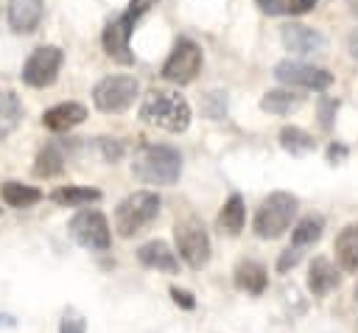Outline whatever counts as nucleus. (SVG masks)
Wrapping results in <instances>:
<instances>
[{"instance_id": "obj_6", "label": "nucleus", "mask_w": 358, "mask_h": 333, "mask_svg": "<svg viewBox=\"0 0 358 333\" xmlns=\"http://www.w3.org/2000/svg\"><path fill=\"white\" fill-rule=\"evenodd\" d=\"M137 95H140L137 78L134 76H123V73L106 76V78H101L92 87V104L103 115H120V112H126L134 104Z\"/></svg>"}, {"instance_id": "obj_32", "label": "nucleus", "mask_w": 358, "mask_h": 333, "mask_svg": "<svg viewBox=\"0 0 358 333\" xmlns=\"http://www.w3.org/2000/svg\"><path fill=\"white\" fill-rule=\"evenodd\" d=\"M171 297H173V302H176L179 308H185V311H193V308H196V297H193L187 288L171 285Z\"/></svg>"}, {"instance_id": "obj_5", "label": "nucleus", "mask_w": 358, "mask_h": 333, "mask_svg": "<svg viewBox=\"0 0 358 333\" xmlns=\"http://www.w3.org/2000/svg\"><path fill=\"white\" fill-rule=\"evenodd\" d=\"M173 243H176V252L179 257L190 266V269H204L213 257V243H210V235L204 229V224L196 218V215H187L182 221H176L173 227Z\"/></svg>"}, {"instance_id": "obj_29", "label": "nucleus", "mask_w": 358, "mask_h": 333, "mask_svg": "<svg viewBox=\"0 0 358 333\" xmlns=\"http://www.w3.org/2000/svg\"><path fill=\"white\" fill-rule=\"evenodd\" d=\"M98 146H101V151H103V160H106V162H117V160L123 157V143H120V140H115V137H101V140H98Z\"/></svg>"}, {"instance_id": "obj_24", "label": "nucleus", "mask_w": 358, "mask_h": 333, "mask_svg": "<svg viewBox=\"0 0 358 333\" xmlns=\"http://www.w3.org/2000/svg\"><path fill=\"white\" fill-rule=\"evenodd\" d=\"M243 224H246V204H243V196H241V193H232V196L224 201L221 213H218V227H221L227 235H241Z\"/></svg>"}, {"instance_id": "obj_19", "label": "nucleus", "mask_w": 358, "mask_h": 333, "mask_svg": "<svg viewBox=\"0 0 358 333\" xmlns=\"http://www.w3.org/2000/svg\"><path fill=\"white\" fill-rule=\"evenodd\" d=\"M0 199H3V204H6V207L28 210V207H34V204H39V201H42V190H39V187H34V185H22V182L8 179V182H3V185H0Z\"/></svg>"}, {"instance_id": "obj_25", "label": "nucleus", "mask_w": 358, "mask_h": 333, "mask_svg": "<svg viewBox=\"0 0 358 333\" xmlns=\"http://www.w3.org/2000/svg\"><path fill=\"white\" fill-rule=\"evenodd\" d=\"M64 171V154H62V148L56 146V143H48L39 154H36V160H34V176H39V179H53V176H59Z\"/></svg>"}, {"instance_id": "obj_1", "label": "nucleus", "mask_w": 358, "mask_h": 333, "mask_svg": "<svg viewBox=\"0 0 358 333\" xmlns=\"http://www.w3.org/2000/svg\"><path fill=\"white\" fill-rule=\"evenodd\" d=\"M131 173L145 185H176L182 176V154L168 143H145L131 157Z\"/></svg>"}, {"instance_id": "obj_8", "label": "nucleus", "mask_w": 358, "mask_h": 333, "mask_svg": "<svg viewBox=\"0 0 358 333\" xmlns=\"http://www.w3.org/2000/svg\"><path fill=\"white\" fill-rule=\"evenodd\" d=\"M201 62H204L201 48H199L193 39L179 36V39L173 42V50L168 53V59H165L159 76H162L165 81L176 84V87H185V84H190V81L199 76Z\"/></svg>"}, {"instance_id": "obj_9", "label": "nucleus", "mask_w": 358, "mask_h": 333, "mask_svg": "<svg viewBox=\"0 0 358 333\" xmlns=\"http://www.w3.org/2000/svg\"><path fill=\"white\" fill-rule=\"evenodd\" d=\"M62 64H64L62 48H56V45H42V48H36V50L25 59L20 78H22V84H28V87L45 90V87H50V84L59 78Z\"/></svg>"}, {"instance_id": "obj_30", "label": "nucleus", "mask_w": 358, "mask_h": 333, "mask_svg": "<svg viewBox=\"0 0 358 333\" xmlns=\"http://www.w3.org/2000/svg\"><path fill=\"white\" fill-rule=\"evenodd\" d=\"M299 260H302V252H299V249L285 246V249L280 252V257H277V271H280V274H285V271H288V269H294Z\"/></svg>"}, {"instance_id": "obj_23", "label": "nucleus", "mask_w": 358, "mask_h": 333, "mask_svg": "<svg viewBox=\"0 0 358 333\" xmlns=\"http://www.w3.org/2000/svg\"><path fill=\"white\" fill-rule=\"evenodd\" d=\"M101 199L98 187H87V185H62L50 193V201H56L59 207H84Z\"/></svg>"}, {"instance_id": "obj_26", "label": "nucleus", "mask_w": 358, "mask_h": 333, "mask_svg": "<svg viewBox=\"0 0 358 333\" xmlns=\"http://www.w3.org/2000/svg\"><path fill=\"white\" fill-rule=\"evenodd\" d=\"M280 146H282L288 154L302 157V154H310V151L316 148V140H313L310 132H305V129H299V126H282V129H280Z\"/></svg>"}, {"instance_id": "obj_17", "label": "nucleus", "mask_w": 358, "mask_h": 333, "mask_svg": "<svg viewBox=\"0 0 358 333\" xmlns=\"http://www.w3.org/2000/svg\"><path fill=\"white\" fill-rule=\"evenodd\" d=\"M305 283H308V291H310L313 297H327L333 288H338L341 274H338V269H336L327 257H313Z\"/></svg>"}, {"instance_id": "obj_34", "label": "nucleus", "mask_w": 358, "mask_h": 333, "mask_svg": "<svg viewBox=\"0 0 358 333\" xmlns=\"http://www.w3.org/2000/svg\"><path fill=\"white\" fill-rule=\"evenodd\" d=\"M151 6H157V0H129V8L126 11H131L134 17H143Z\"/></svg>"}, {"instance_id": "obj_11", "label": "nucleus", "mask_w": 358, "mask_h": 333, "mask_svg": "<svg viewBox=\"0 0 358 333\" xmlns=\"http://www.w3.org/2000/svg\"><path fill=\"white\" fill-rule=\"evenodd\" d=\"M274 78L280 84H288V87H302V90H313V92H322L333 84V73L324 70V67H316V64H305V62H277L274 64Z\"/></svg>"}, {"instance_id": "obj_7", "label": "nucleus", "mask_w": 358, "mask_h": 333, "mask_svg": "<svg viewBox=\"0 0 358 333\" xmlns=\"http://www.w3.org/2000/svg\"><path fill=\"white\" fill-rule=\"evenodd\" d=\"M67 235L78 243V246H84V249H90V252H106L109 246H112V229H109V221H106V215L101 213V210H78L73 218H70V224H67Z\"/></svg>"}, {"instance_id": "obj_15", "label": "nucleus", "mask_w": 358, "mask_h": 333, "mask_svg": "<svg viewBox=\"0 0 358 333\" xmlns=\"http://www.w3.org/2000/svg\"><path fill=\"white\" fill-rule=\"evenodd\" d=\"M137 260H140L145 269H154V271H165V274H176V271H179V257H176V252H173L165 241H159V238L143 243V246L137 249Z\"/></svg>"}, {"instance_id": "obj_12", "label": "nucleus", "mask_w": 358, "mask_h": 333, "mask_svg": "<svg viewBox=\"0 0 358 333\" xmlns=\"http://www.w3.org/2000/svg\"><path fill=\"white\" fill-rule=\"evenodd\" d=\"M280 36H282L285 50H291V53H296V56H313V53H324V50H327V39H324L319 31H313V28H308V25H302V22H288V25H282Z\"/></svg>"}, {"instance_id": "obj_22", "label": "nucleus", "mask_w": 358, "mask_h": 333, "mask_svg": "<svg viewBox=\"0 0 358 333\" xmlns=\"http://www.w3.org/2000/svg\"><path fill=\"white\" fill-rule=\"evenodd\" d=\"M305 104V95L294 92V90H268L260 98V109L268 115H291Z\"/></svg>"}, {"instance_id": "obj_35", "label": "nucleus", "mask_w": 358, "mask_h": 333, "mask_svg": "<svg viewBox=\"0 0 358 333\" xmlns=\"http://www.w3.org/2000/svg\"><path fill=\"white\" fill-rule=\"evenodd\" d=\"M355 297H358V283H355Z\"/></svg>"}, {"instance_id": "obj_20", "label": "nucleus", "mask_w": 358, "mask_h": 333, "mask_svg": "<svg viewBox=\"0 0 358 333\" xmlns=\"http://www.w3.org/2000/svg\"><path fill=\"white\" fill-rule=\"evenodd\" d=\"M322 232H324V218L322 215H305V218H299L296 221V227L291 229V249H299L302 255H305V249H310L313 243H319V238H322Z\"/></svg>"}, {"instance_id": "obj_18", "label": "nucleus", "mask_w": 358, "mask_h": 333, "mask_svg": "<svg viewBox=\"0 0 358 333\" xmlns=\"http://www.w3.org/2000/svg\"><path fill=\"white\" fill-rule=\"evenodd\" d=\"M333 252H336L341 271H347V274L358 271V221L341 227V232L333 241Z\"/></svg>"}, {"instance_id": "obj_3", "label": "nucleus", "mask_w": 358, "mask_h": 333, "mask_svg": "<svg viewBox=\"0 0 358 333\" xmlns=\"http://www.w3.org/2000/svg\"><path fill=\"white\" fill-rule=\"evenodd\" d=\"M296 210H299V199L294 193H288V190L268 193L260 201L257 213H255V221H252L255 235L263 238V241H274V238L285 235V229L291 227Z\"/></svg>"}, {"instance_id": "obj_13", "label": "nucleus", "mask_w": 358, "mask_h": 333, "mask_svg": "<svg viewBox=\"0 0 358 333\" xmlns=\"http://www.w3.org/2000/svg\"><path fill=\"white\" fill-rule=\"evenodd\" d=\"M45 14V0H8L6 17H8V28L14 34H31L39 28Z\"/></svg>"}, {"instance_id": "obj_4", "label": "nucleus", "mask_w": 358, "mask_h": 333, "mask_svg": "<svg viewBox=\"0 0 358 333\" xmlns=\"http://www.w3.org/2000/svg\"><path fill=\"white\" fill-rule=\"evenodd\" d=\"M162 199L154 190H134L115 207V232L120 238H134L159 215Z\"/></svg>"}, {"instance_id": "obj_27", "label": "nucleus", "mask_w": 358, "mask_h": 333, "mask_svg": "<svg viewBox=\"0 0 358 333\" xmlns=\"http://www.w3.org/2000/svg\"><path fill=\"white\" fill-rule=\"evenodd\" d=\"M268 17H299L316 8V0H255Z\"/></svg>"}, {"instance_id": "obj_21", "label": "nucleus", "mask_w": 358, "mask_h": 333, "mask_svg": "<svg viewBox=\"0 0 358 333\" xmlns=\"http://www.w3.org/2000/svg\"><path fill=\"white\" fill-rule=\"evenodd\" d=\"M22 120V101L14 90H0V140L11 137Z\"/></svg>"}, {"instance_id": "obj_33", "label": "nucleus", "mask_w": 358, "mask_h": 333, "mask_svg": "<svg viewBox=\"0 0 358 333\" xmlns=\"http://www.w3.org/2000/svg\"><path fill=\"white\" fill-rule=\"evenodd\" d=\"M347 154H350V148H347L344 143H330V146H327V162H333V165L341 162Z\"/></svg>"}, {"instance_id": "obj_31", "label": "nucleus", "mask_w": 358, "mask_h": 333, "mask_svg": "<svg viewBox=\"0 0 358 333\" xmlns=\"http://www.w3.org/2000/svg\"><path fill=\"white\" fill-rule=\"evenodd\" d=\"M336 112H338V101H336V98H322V101H319V118H322V126H324V129L333 126Z\"/></svg>"}, {"instance_id": "obj_2", "label": "nucleus", "mask_w": 358, "mask_h": 333, "mask_svg": "<svg viewBox=\"0 0 358 333\" xmlns=\"http://www.w3.org/2000/svg\"><path fill=\"white\" fill-rule=\"evenodd\" d=\"M140 120L148 126L165 129L171 134H182V132H187V126L193 120V109L179 92L151 90L140 101Z\"/></svg>"}, {"instance_id": "obj_14", "label": "nucleus", "mask_w": 358, "mask_h": 333, "mask_svg": "<svg viewBox=\"0 0 358 333\" xmlns=\"http://www.w3.org/2000/svg\"><path fill=\"white\" fill-rule=\"evenodd\" d=\"M84 120H87V106L76 104V101H64V104H56L42 112V126L50 132H70V129L81 126Z\"/></svg>"}, {"instance_id": "obj_28", "label": "nucleus", "mask_w": 358, "mask_h": 333, "mask_svg": "<svg viewBox=\"0 0 358 333\" xmlns=\"http://www.w3.org/2000/svg\"><path fill=\"white\" fill-rule=\"evenodd\" d=\"M59 333H87V319H84L76 308H67V311L62 313Z\"/></svg>"}, {"instance_id": "obj_10", "label": "nucleus", "mask_w": 358, "mask_h": 333, "mask_svg": "<svg viewBox=\"0 0 358 333\" xmlns=\"http://www.w3.org/2000/svg\"><path fill=\"white\" fill-rule=\"evenodd\" d=\"M140 22V17H134L131 11H123L117 14L115 20L106 22L103 28V50L112 62L117 64H134V50H131V34H134V25Z\"/></svg>"}, {"instance_id": "obj_16", "label": "nucleus", "mask_w": 358, "mask_h": 333, "mask_svg": "<svg viewBox=\"0 0 358 333\" xmlns=\"http://www.w3.org/2000/svg\"><path fill=\"white\" fill-rule=\"evenodd\" d=\"M232 280H235V288H241V291H246L252 297H260L266 291V285H268V271H266L263 263L243 257V260H238V266L232 271Z\"/></svg>"}]
</instances>
